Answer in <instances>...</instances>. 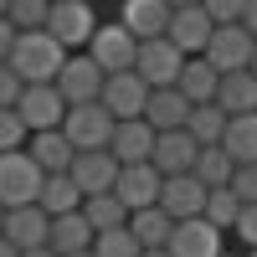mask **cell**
Returning <instances> with one entry per match:
<instances>
[{
  "instance_id": "cell-37",
  "label": "cell",
  "mask_w": 257,
  "mask_h": 257,
  "mask_svg": "<svg viewBox=\"0 0 257 257\" xmlns=\"http://www.w3.org/2000/svg\"><path fill=\"white\" fill-rule=\"evenodd\" d=\"M231 231H237V242H242V247H257V201H247V206L237 211Z\"/></svg>"
},
{
  "instance_id": "cell-26",
  "label": "cell",
  "mask_w": 257,
  "mask_h": 257,
  "mask_svg": "<svg viewBox=\"0 0 257 257\" xmlns=\"http://www.w3.org/2000/svg\"><path fill=\"white\" fill-rule=\"evenodd\" d=\"M221 149L237 165H252L257 160V113H231L226 118V134H221Z\"/></svg>"
},
{
  "instance_id": "cell-50",
  "label": "cell",
  "mask_w": 257,
  "mask_h": 257,
  "mask_svg": "<svg viewBox=\"0 0 257 257\" xmlns=\"http://www.w3.org/2000/svg\"><path fill=\"white\" fill-rule=\"evenodd\" d=\"M0 221H6V206H0Z\"/></svg>"
},
{
  "instance_id": "cell-46",
  "label": "cell",
  "mask_w": 257,
  "mask_h": 257,
  "mask_svg": "<svg viewBox=\"0 0 257 257\" xmlns=\"http://www.w3.org/2000/svg\"><path fill=\"white\" fill-rule=\"evenodd\" d=\"M170 6H201V0H170Z\"/></svg>"
},
{
  "instance_id": "cell-22",
  "label": "cell",
  "mask_w": 257,
  "mask_h": 257,
  "mask_svg": "<svg viewBox=\"0 0 257 257\" xmlns=\"http://www.w3.org/2000/svg\"><path fill=\"white\" fill-rule=\"evenodd\" d=\"M93 237H98V231L88 226V216H82V206H77V211H62V216H52L47 247H52V252H88Z\"/></svg>"
},
{
  "instance_id": "cell-13",
  "label": "cell",
  "mask_w": 257,
  "mask_h": 257,
  "mask_svg": "<svg viewBox=\"0 0 257 257\" xmlns=\"http://www.w3.org/2000/svg\"><path fill=\"white\" fill-rule=\"evenodd\" d=\"M211 31H216V21H211L201 6H175V11H170V26H165V36L175 41L185 57H201L206 41H211Z\"/></svg>"
},
{
  "instance_id": "cell-7",
  "label": "cell",
  "mask_w": 257,
  "mask_h": 257,
  "mask_svg": "<svg viewBox=\"0 0 257 257\" xmlns=\"http://www.w3.org/2000/svg\"><path fill=\"white\" fill-rule=\"evenodd\" d=\"M252 47H257V36L242 26V21H231V26H216L211 31V41H206V62L216 72H242L247 62H252Z\"/></svg>"
},
{
  "instance_id": "cell-48",
  "label": "cell",
  "mask_w": 257,
  "mask_h": 257,
  "mask_svg": "<svg viewBox=\"0 0 257 257\" xmlns=\"http://www.w3.org/2000/svg\"><path fill=\"white\" fill-rule=\"evenodd\" d=\"M6 6H11V0H0V16H6Z\"/></svg>"
},
{
  "instance_id": "cell-43",
  "label": "cell",
  "mask_w": 257,
  "mask_h": 257,
  "mask_svg": "<svg viewBox=\"0 0 257 257\" xmlns=\"http://www.w3.org/2000/svg\"><path fill=\"white\" fill-rule=\"evenodd\" d=\"M139 257H170V252H165V247H144Z\"/></svg>"
},
{
  "instance_id": "cell-14",
  "label": "cell",
  "mask_w": 257,
  "mask_h": 257,
  "mask_svg": "<svg viewBox=\"0 0 257 257\" xmlns=\"http://www.w3.org/2000/svg\"><path fill=\"white\" fill-rule=\"evenodd\" d=\"M155 206L165 211L170 221H190V216H201V206H206V185L196 175H165Z\"/></svg>"
},
{
  "instance_id": "cell-29",
  "label": "cell",
  "mask_w": 257,
  "mask_h": 257,
  "mask_svg": "<svg viewBox=\"0 0 257 257\" xmlns=\"http://www.w3.org/2000/svg\"><path fill=\"white\" fill-rule=\"evenodd\" d=\"M185 134L196 139V144H221V134H226V113L216 108V103H190Z\"/></svg>"
},
{
  "instance_id": "cell-38",
  "label": "cell",
  "mask_w": 257,
  "mask_h": 257,
  "mask_svg": "<svg viewBox=\"0 0 257 257\" xmlns=\"http://www.w3.org/2000/svg\"><path fill=\"white\" fill-rule=\"evenodd\" d=\"M21 88H26V82H21V77L11 72V62H0V108H16Z\"/></svg>"
},
{
  "instance_id": "cell-41",
  "label": "cell",
  "mask_w": 257,
  "mask_h": 257,
  "mask_svg": "<svg viewBox=\"0 0 257 257\" xmlns=\"http://www.w3.org/2000/svg\"><path fill=\"white\" fill-rule=\"evenodd\" d=\"M21 257H57L52 247H21Z\"/></svg>"
},
{
  "instance_id": "cell-39",
  "label": "cell",
  "mask_w": 257,
  "mask_h": 257,
  "mask_svg": "<svg viewBox=\"0 0 257 257\" xmlns=\"http://www.w3.org/2000/svg\"><path fill=\"white\" fill-rule=\"evenodd\" d=\"M11 41H16V26H11V21H6V16H0V62H6V57H11Z\"/></svg>"
},
{
  "instance_id": "cell-11",
  "label": "cell",
  "mask_w": 257,
  "mask_h": 257,
  "mask_svg": "<svg viewBox=\"0 0 257 257\" xmlns=\"http://www.w3.org/2000/svg\"><path fill=\"white\" fill-rule=\"evenodd\" d=\"M144 98H149V82L134 67H128V72H108V77H103V93H98V103L113 118H139L144 113Z\"/></svg>"
},
{
  "instance_id": "cell-21",
  "label": "cell",
  "mask_w": 257,
  "mask_h": 257,
  "mask_svg": "<svg viewBox=\"0 0 257 257\" xmlns=\"http://www.w3.org/2000/svg\"><path fill=\"white\" fill-rule=\"evenodd\" d=\"M26 155H31L41 170H47V175H57V170H67V165H72L77 149H72V139L62 134V128H36V134L26 139Z\"/></svg>"
},
{
  "instance_id": "cell-42",
  "label": "cell",
  "mask_w": 257,
  "mask_h": 257,
  "mask_svg": "<svg viewBox=\"0 0 257 257\" xmlns=\"http://www.w3.org/2000/svg\"><path fill=\"white\" fill-rule=\"evenodd\" d=\"M0 257H21V252H16V247H11L6 237H0Z\"/></svg>"
},
{
  "instance_id": "cell-45",
  "label": "cell",
  "mask_w": 257,
  "mask_h": 257,
  "mask_svg": "<svg viewBox=\"0 0 257 257\" xmlns=\"http://www.w3.org/2000/svg\"><path fill=\"white\" fill-rule=\"evenodd\" d=\"M57 257H93V252H57Z\"/></svg>"
},
{
  "instance_id": "cell-2",
  "label": "cell",
  "mask_w": 257,
  "mask_h": 257,
  "mask_svg": "<svg viewBox=\"0 0 257 257\" xmlns=\"http://www.w3.org/2000/svg\"><path fill=\"white\" fill-rule=\"evenodd\" d=\"M47 180V170H41L26 149H11V155H0V206H36V190Z\"/></svg>"
},
{
  "instance_id": "cell-36",
  "label": "cell",
  "mask_w": 257,
  "mask_h": 257,
  "mask_svg": "<svg viewBox=\"0 0 257 257\" xmlns=\"http://www.w3.org/2000/svg\"><path fill=\"white\" fill-rule=\"evenodd\" d=\"M201 11L216 21V26H231V21H242V11H247V0H201Z\"/></svg>"
},
{
  "instance_id": "cell-12",
  "label": "cell",
  "mask_w": 257,
  "mask_h": 257,
  "mask_svg": "<svg viewBox=\"0 0 257 257\" xmlns=\"http://www.w3.org/2000/svg\"><path fill=\"white\" fill-rule=\"evenodd\" d=\"M160 170L139 160V165H118V175H113V196L128 206V211H144V206H155L160 201Z\"/></svg>"
},
{
  "instance_id": "cell-35",
  "label": "cell",
  "mask_w": 257,
  "mask_h": 257,
  "mask_svg": "<svg viewBox=\"0 0 257 257\" xmlns=\"http://www.w3.org/2000/svg\"><path fill=\"white\" fill-rule=\"evenodd\" d=\"M226 190H231V196H237L242 206H247V201H257V160H252V165H237V170H231Z\"/></svg>"
},
{
  "instance_id": "cell-9",
  "label": "cell",
  "mask_w": 257,
  "mask_h": 257,
  "mask_svg": "<svg viewBox=\"0 0 257 257\" xmlns=\"http://www.w3.org/2000/svg\"><path fill=\"white\" fill-rule=\"evenodd\" d=\"M165 252H170V257H221V252H226V231H216L206 216H190V221H175V226H170Z\"/></svg>"
},
{
  "instance_id": "cell-17",
  "label": "cell",
  "mask_w": 257,
  "mask_h": 257,
  "mask_svg": "<svg viewBox=\"0 0 257 257\" xmlns=\"http://www.w3.org/2000/svg\"><path fill=\"white\" fill-rule=\"evenodd\" d=\"M196 139L185 134V128H165L155 134V149H149V165L160 170V175H190V165H196Z\"/></svg>"
},
{
  "instance_id": "cell-1",
  "label": "cell",
  "mask_w": 257,
  "mask_h": 257,
  "mask_svg": "<svg viewBox=\"0 0 257 257\" xmlns=\"http://www.w3.org/2000/svg\"><path fill=\"white\" fill-rule=\"evenodd\" d=\"M6 62H11V72H16L21 82H52L57 67L67 62V47H62L52 31H16Z\"/></svg>"
},
{
  "instance_id": "cell-24",
  "label": "cell",
  "mask_w": 257,
  "mask_h": 257,
  "mask_svg": "<svg viewBox=\"0 0 257 257\" xmlns=\"http://www.w3.org/2000/svg\"><path fill=\"white\" fill-rule=\"evenodd\" d=\"M216 82H221V72L211 67L206 57H185V62H180L175 88L185 93V103H216Z\"/></svg>"
},
{
  "instance_id": "cell-34",
  "label": "cell",
  "mask_w": 257,
  "mask_h": 257,
  "mask_svg": "<svg viewBox=\"0 0 257 257\" xmlns=\"http://www.w3.org/2000/svg\"><path fill=\"white\" fill-rule=\"evenodd\" d=\"M26 139H31V128L21 123V113H16V108H0V155L26 149Z\"/></svg>"
},
{
  "instance_id": "cell-5",
  "label": "cell",
  "mask_w": 257,
  "mask_h": 257,
  "mask_svg": "<svg viewBox=\"0 0 257 257\" xmlns=\"http://www.w3.org/2000/svg\"><path fill=\"white\" fill-rule=\"evenodd\" d=\"M180 62H185V52L175 47V41H170V36H155V41H139V52H134V72L149 82V88H175Z\"/></svg>"
},
{
  "instance_id": "cell-28",
  "label": "cell",
  "mask_w": 257,
  "mask_h": 257,
  "mask_svg": "<svg viewBox=\"0 0 257 257\" xmlns=\"http://www.w3.org/2000/svg\"><path fill=\"white\" fill-rule=\"evenodd\" d=\"M82 216L93 231H113V226H128V206L113 190H103V196H82Z\"/></svg>"
},
{
  "instance_id": "cell-30",
  "label": "cell",
  "mask_w": 257,
  "mask_h": 257,
  "mask_svg": "<svg viewBox=\"0 0 257 257\" xmlns=\"http://www.w3.org/2000/svg\"><path fill=\"white\" fill-rule=\"evenodd\" d=\"M170 226H175V221H170L160 206L128 211V231H134V242H139V247H165V242H170Z\"/></svg>"
},
{
  "instance_id": "cell-10",
  "label": "cell",
  "mask_w": 257,
  "mask_h": 257,
  "mask_svg": "<svg viewBox=\"0 0 257 257\" xmlns=\"http://www.w3.org/2000/svg\"><path fill=\"white\" fill-rule=\"evenodd\" d=\"M47 31H52L67 52H77V47H88V36L98 31V16H93V6H88V0H52Z\"/></svg>"
},
{
  "instance_id": "cell-33",
  "label": "cell",
  "mask_w": 257,
  "mask_h": 257,
  "mask_svg": "<svg viewBox=\"0 0 257 257\" xmlns=\"http://www.w3.org/2000/svg\"><path fill=\"white\" fill-rule=\"evenodd\" d=\"M88 252H93V257H139L144 247L134 242V231H128V226H113V231H98Z\"/></svg>"
},
{
  "instance_id": "cell-40",
  "label": "cell",
  "mask_w": 257,
  "mask_h": 257,
  "mask_svg": "<svg viewBox=\"0 0 257 257\" xmlns=\"http://www.w3.org/2000/svg\"><path fill=\"white\" fill-rule=\"evenodd\" d=\"M242 26L257 36V0H247V11H242Z\"/></svg>"
},
{
  "instance_id": "cell-47",
  "label": "cell",
  "mask_w": 257,
  "mask_h": 257,
  "mask_svg": "<svg viewBox=\"0 0 257 257\" xmlns=\"http://www.w3.org/2000/svg\"><path fill=\"white\" fill-rule=\"evenodd\" d=\"M221 257H247V252H221Z\"/></svg>"
},
{
  "instance_id": "cell-4",
  "label": "cell",
  "mask_w": 257,
  "mask_h": 257,
  "mask_svg": "<svg viewBox=\"0 0 257 257\" xmlns=\"http://www.w3.org/2000/svg\"><path fill=\"white\" fill-rule=\"evenodd\" d=\"M103 77H108V72H103L88 52H67V62L57 67V77H52V82H57V93L67 98V108H72V103H98Z\"/></svg>"
},
{
  "instance_id": "cell-44",
  "label": "cell",
  "mask_w": 257,
  "mask_h": 257,
  "mask_svg": "<svg viewBox=\"0 0 257 257\" xmlns=\"http://www.w3.org/2000/svg\"><path fill=\"white\" fill-rule=\"evenodd\" d=\"M247 72H252V77H257V47H252V62H247Z\"/></svg>"
},
{
  "instance_id": "cell-8",
  "label": "cell",
  "mask_w": 257,
  "mask_h": 257,
  "mask_svg": "<svg viewBox=\"0 0 257 257\" xmlns=\"http://www.w3.org/2000/svg\"><path fill=\"white\" fill-rule=\"evenodd\" d=\"M16 113H21V123L31 128H62V113H67V98L57 93V82H26L21 88V98H16Z\"/></svg>"
},
{
  "instance_id": "cell-49",
  "label": "cell",
  "mask_w": 257,
  "mask_h": 257,
  "mask_svg": "<svg viewBox=\"0 0 257 257\" xmlns=\"http://www.w3.org/2000/svg\"><path fill=\"white\" fill-rule=\"evenodd\" d=\"M247 257H257V247H247Z\"/></svg>"
},
{
  "instance_id": "cell-19",
  "label": "cell",
  "mask_w": 257,
  "mask_h": 257,
  "mask_svg": "<svg viewBox=\"0 0 257 257\" xmlns=\"http://www.w3.org/2000/svg\"><path fill=\"white\" fill-rule=\"evenodd\" d=\"M149 149H155V128L144 118H113V139H108V155L118 165H139L149 160Z\"/></svg>"
},
{
  "instance_id": "cell-3",
  "label": "cell",
  "mask_w": 257,
  "mask_h": 257,
  "mask_svg": "<svg viewBox=\"0 0 257 257\" xmlns=\"http://www.w3.org/2000/svg\"><path fill=\"white\" fill-rule=\"evenodd\" d=\"M62 134L72 139V149H108L113 139V113L103 103H72L62 113Z\"/></svg>"
},
{
  "instance_id": "cell-32",
  "label": "cell",
  "mask_w": 257,
  "mask_h": 257,
  "mask_svg": "<svg viewBox=\"0 0 257 257\" xmlns=\"http://www.w3.org/2000/svg\"><path fill=\"white\" fill-rule=\"evenodd\" d=\"M47 16H52V0H11L6 21L16 31H47Z\"/></svg>"
},
{
  "instance_id": "cell-25",
  "label": "cell",
  "mask_w": 257,
  "mask_h": 257,
  "mask_svg": "<svg viewBox=\"0 0 257 257\" xmlns=\"http://www.w3.org/2000/svg\"><path fill=\"white\" fill-rule=\"evenodd\" d=\"M36 206L47 211V216H62V211H77V206H82V190H77V180L67 175V170H57V175H47V180H41Z\"/></svg>"
},
{
  "instance_id": "cell-20",
  "label": "cell",
  "mask_w": 257,
  "mask_h": 257,
  "mask_svg": "<svg viewBox=\"0 0 257 257\" xmlns=\"http://www.w3.org/2000/svg\"><path fill=\"white\" fill-rule=\"evenodd\" d=\"M185 113H190V103H185L180 88H149L139 118L155 128V134H165V128H185Z\"/></svg>"
},
{
  "instance_id": "cell-18",
  "label": "cell",
  "mask_w": 257,
  "mask_h": 257,
  "mask_svg": "<svg viewBox=\"0 0 257 257\" xmlns=\"http://www.w3.org/2000/svg\"><path fill=\"white\" fill-rule=\"evenodd\" d=\"M47 231H52V216L41 206H11L6 221H0V237H6L16 252L21 247H47Z\"/></svg>"
},
{
  "instance_id": "cell-23",
  "label": "cell",
  "mask_w": 257,
  "mask_h": 257,
  "mask_svg": "<svg viewBox=\"0 0 257 257\" xmlns=\"http://www.w3.org/2000/svg\"><path fill=\"white\" fill-rule=\"evenodd\" d=\"M216 108L231 118V113H257V77L242 67V72H221L216 82Z\"/></svg>"
},
{
  "instance_id": "cell-6",
  "label": "cell",
  "mask_w": 257,
  "mask_h": 257,
  "mask_svg": "<svg viewBox=\"0 0 257 257\" xmlns=\"http://www.w3.org/2000/svg\"><path fill=\"white\" fill-rule=\"evenodd\" d=\"M82 52H88V57L98 62L103 72H128V67H134L139 41L128 36V31L118 26V21H98V31L88 36V47H82Z\"/></svg>"
},
{
  "instance_id": "cell-16",
  "label": "cell",
  "mask_w": 257,
  "mask_h": 257,
  "mask_svg": "<svg viewBox=\"0 0 257 257\" xmlns=\"http://www.w3.org/2000/svg\"><path fill=\"white\" fill-rule=\"evenodd\" d=\"M170 11H175L170 0H123V6H118V26L134 41H155L170 26Z\"/></svg>"
},
{
  "instance_id": "cell-15",
  "label": "cell",
  "mask_w": 257,
  "mask_h": 257,
  "mask_svg": "<svg viewBox=\"0 0 257 257\" xmlns=\"http://www.w3.org/2000/svg\"><path fill=\"white\" fill-rule=\"evenodd\" d=\"M67 175L77 180L82 196H103V190H113V175H118V160L108 155V149H77Z\"/></svg>"
},
{
  "instance_id": "cell-31",
  "label": "cell",
  "mask_w": 257,
  "mask_h": 257,
  "mask_svg": "<svg viewBox=\"0 0 257 257\" xmlns=\"http://www.w3.org/2000/svg\"><path fill=\"white\" fill-rule=\"evenodd\" d=\"M237 211H242V201L231 196L226 185H216V190H206V206H201V216L216 226V231H231V221H237Z\"/></svg>"
},
{
  "instance_id": "cell-27",
  "label": "cell",
  "mask_w": 257,
  "mask_h": 257,
  "mask_svg": "<svg viewBox=\"0 0 257 257\" xmlns=\"http://www.w3.org/2000/svg\"><path fill=\"white\" fill-rule=\"evenodd\" d=\"M231 170H237V160H231L221 144H201V149H196V165H190V175H196L206 190H216V185L231 180Z\"/></svg>"
}]
</instances>
